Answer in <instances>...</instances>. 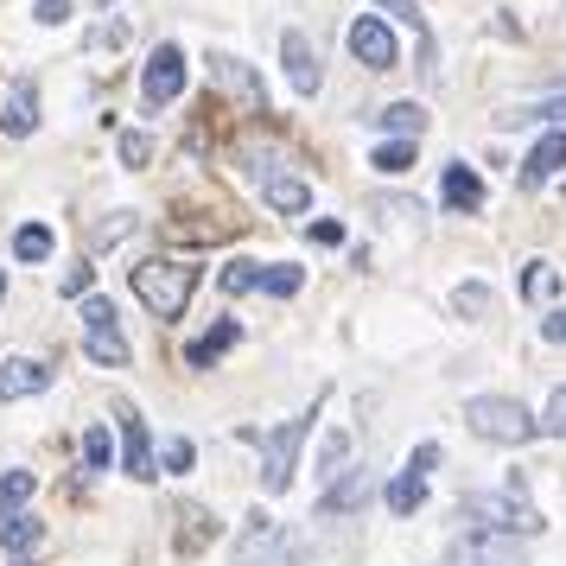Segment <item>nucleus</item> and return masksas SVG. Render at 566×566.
Segmentation results:
<instances>
[{"label":"nucleus","mask_w":566,"mask_h":566,"mask_svg":"<svg viewBox=\"0 0 566 566\" xmlns=\"http://www.w3.org/2000/svg\"><path fill=\"white\" fill-rule=\"evenodd\" d=\"M369 166L388 172V179H395V172H408V166H413V140H382V147L369 154Z\"/></svg>","instance_id":"nucleus-28"},{"label":"nucleus","mask_w":566,"mask_h":566,"mask_svg":"<svg viewBox=\"0 0 566 566\" xmlns=\"http://www.w3.org/2000/svg\"><path fill=\"white\" fill-rule=\"evenodd\" d=\"M115 464V439H108V427H90L83 433V471H108Z\"/></svg>","instance_id":"nucleus-29"},{"label":"nucleus","mask_w":566,"mask_h":566,"mask_svg":"<svg viewBox=\"0 0 566 566\" xmlns=\"http://www.w3.org/2000/svg\"><path fill=\"white\" fill-rule=\"evenodd\" d=\"M344 45H350V57H357L363 71H395L401 64V45H395V32H388L382 13H357L350 32H344Z\"/></svg>","instance_id":"nucleus-8"},{"label":"nucleus","mask_w":566,"mask_h":566,"mask_svg":"<svg viewBox=\"0 0 566 566\" xmlns=\"http://www.w3.org/2000/svg\"><path fill=\"white\" fill-rule=\"evenodd\" d=\"M376 7H388L395 20H408V27H420V0H376Z\"/></svg>","instance_id":"nucleus-40"},{"label":"nucleus","mask_w":566,"mask_h":566,"mask_svg":"<svg viewBox=\"0 0 566 566\" xmlns=\"http://www.w3.org/2000/svg\"><path fill=\"white\" fill-rule=\"evenodd\" d=\"M32 128H39V83H32V77H13L7 103H0V134H7V140H27Z\"/></svg>","instance_id":"nucleus-14"},{"label":"nucleus","mask_w":566,"mask_h":566,"mask_svg":"<svg viewBox=\"0 0 566 566\" xmlns=\"http://www.w3.org/2000/svg\"><path fill=\"white\" fill-rule=\"evenodd\" d=\"M554 172H566V128H547V134L535 140V154L522 159V191L547 185Z\"/></svg>","instance_id":"nucleus-17"},{"label":"nucleus","mask_w":566,"mask_h":566,"mask_svg":"<svg viewBox=\"0 0 566 566\" xmlns=\"http://www.w3.org/2000/svg\"><path fill=\"white\" fill-rule=\"evenodd\" d=\"M452 306H459L464 318H478V312H490V286H478V281H464L459 293H452Z\"/></svg>","instance_id":"nucleus-34"},{"label":"nucleus","mask_w":566,"mask_h":566,"mask_svg":"<svg viewBox=\"0 0 566 566\" xmlns=\"http://www.w3.org/2000/svg\"><path fill=\"white\" fill-rule=\"evenodd\" d=\"M433 464H439V446L427 439V446H413V452H408V478H427Z\"/></svg>","instance_id":"nucleus-39"},{"label":"nucleus","mask_w":566,"mask_h":566,"mask_svg":"<svg viewBox=\"0 0 566 566\" xmlns=\"http://www.w3.org/2000/svg\"><path fill=\"white\" fill-rule=\"evenodd\" d=\"M459 515H464V522H478L484 535H522V541H528V535H541V528H547V515L522 496V484H515V478H510V490H496V496H464Z\"/></svg>","instance_id":"nucleus-2"},{"label":"nucleus","mask_w":566,"mask_h":566,"mask_svg":"<svg viewBox=\"0 0 566 566\" xmlns=\"http://www.w3.org/2000/svg\"><path fill=\"white\" fill-rule=\"evenodd\" d=\"M464 427L478 439H490V446H528L541 433V420L515 395H471L464 401Z\"/></svg>","instance_id":"nucleus-3"},{"label":"nucleus","mask_w":566,"mask_h":566,"mask_svg":"<svg viewBox=\"0 0 566 566\" xmlns=\"http://www.w3.org/2000/svg\"><path fill=\"white\" fill-rule=\"evenodd\" d=\"M344 459H350V433H332L325 446H318V478L332 484L337 471H344Z\"/></svg>","instance_id":"nucleus-30"},{"label":"nucleus","mask_w":566,"mask_h":566,"mask_svg":"<svg viewBox=\"0 0 566 566\" xmlns=\"http://www.w3.org/2000/svg\"><path fill=\"white\" fill-rule=\"evenodd\" d=\"M541 433L566 439V388H554V395H547V413H541Z\"/></svg>","instance_id":"nucleus-35"},{"label":"nucleus","mask_w":566,"mask_h":566,"mask_svg":"<svg viewBox=\"0 0 566 566\" xmlns=\"http://www.w3.org/2000/svg\"><path fill=\"white\" fill-rule=\"evenodd\" d=\"M191 459H198V446H191V439H166V452H159V464H166L172 478H185V471H191Z\"/></svg>","instance_id":"nucleus-33"},{"label":"nucleus","mask_w":566,"mask_h":566,"mask_svg":"<svg viewBox=\"0 0 566 566\" xmlns=\"http://www.w3.org/2000/svg\"><path fill=\"white\" fill-rule=\"evenodd\" d=\"M235 566H306L300 535H286L274 515H249V528L235 535Z\"/></svg>","instance_id":"nucleus-5"},{"label":"nucleus","mask_w":566,"mask_h":566,"mask_svg":"<svg viewBox=\"0 0 566 566\" xmlns=\"http://www.w3.org/2000/svg\"><path fill=\"white\" fill-rule=\"evenodd\" d=\"M382 503H388V515H401V522H408V515L427 503V478H408V471H401V478L382 490Z\"/></svg>","instance_id":"nucleus-22"},{"label":"nucleus","mask_w":566,"mask_h":566,"mask_svg":"<svg viewBox=\"0 0 566 566\" xmlns=\"http://www.w3.org/2000/svg\"><path fill=\"white\" fill-rule=\"evenodd\" d=\"M83 357L96 369H128L134 363V344L122 337V318H115V300L90 293L83 300Z\"/></svg>","instance_id":"nucleus-4"},{"label":"nucleus","mask_w":566,"mask_h":566,"mask_svg":"<svg viewBox=\"0 0 566 566\" xmlns=\"http://www.w3.org/2000/svg\"><path fill=\"white\" fill-rule=\"evenodd\" d=\"M541 337H547V344H566V306L554 312V318H541Z\"/></svg>","instance_id":"nucleus-41"},{"label":"nucleus","mask_w":566,"mask_h":566,"mask_svg":"<svg viewBox=\"0 0 566 566\" xmlns=\"http://www.w3.org/2000/svg\"><path fill=\"white\" fill-rule=\"evenodd\" d=\"M235 337H242V325H235V318H217L205 337H191V344H185V369H210V363L235 344Z\"/></svg>","instance_id":"nucleus-18"},{"label":"nucleus","mask_w":566,"mask_h":566,"mask_svg":"<svg viewBox=\"0 0 566 566\" xmlns=\"http://www.w3.org/2000/svg\"><path fill=\"white\" fill-rule=\"evenodd\" d=\"M32 20H39V27H64V20H71V0H39Z\"/></svg>","instance_id":"nucleus-38"},{"label":"nucleus","mask_w":566,"mask_h":566,"mask_svg":"<svg viewBox=\"0 0 566 566\" xmlns=\"http://www.w3.org/2000/svg\"><path fill=\"white\" fill-rule=\"evenodd\" d=\"M242 159H249V179L261 185L268 210H281V217H300V210H312V185L300 179V172H286L274 154H242Z\"/></svg>","instance_id":"nucleus-7"},{"label":"nucleus","mask_w":566,"mask_h":566,"mask_svg":"<svg viewBox=\"0 0 566 566\" xmlns=\"http://www.w3.org/2000/svg\"><path fill=\"white\" fill-rule=\"evenodd\" d=\"M13 566H32V560H13Z\"/></svg>","instance_id":"nucleus-44"},{"label":"nucleus","mask_w":566,"mask_h":566,"mask_svg":"<svg viewBox=\"0 0 566 566\" xmlns=\"http://www.w3.org/2000/svg\"><path fill=\"white\" fill-rule=\"evenodd\" d=\"M128 281L140 293V306L172 325V318H185L191 293H198V268L191 261H172V255H147L140 268H128Z\"/></svg>","instance_id":"nucleus-1"},{"label":"nucleus","mask_w":566,"mask_h":566,"mask_svg":"<svg viewBox=\"0 0 566 566\" xmlns=\"http://www.w3.org/2000/svg\"><path fill=\"white\" fill-rule=\"evenodd\" d=\"M363 503H369V478H363L357 464H344L332 484H325V496H318V522H337V515H357Z\"/></svg>","instance_id":"nucleus-13"},{"label":"nucleus","mask_w":566,"mask_h":566,"mask_svg":"<svg viewBox=\"0 0 566 566\" xmlns=\"http://www.w3.org/2000/svg\"><path fill=\"white\" fill-rule=\"evenodd\" d=\"M115 420H122V471H128L134 484H154L159 459H154V433H147L140 408L134 401H115Z\"/></svg>","instance_id":"nucleus-9"},{"label":"nucleus","mask_w":566,"mask_h":566,"mask_svg":"<svg viewBox=\"0 0 566 566\" xmlns=\"http://www.w3.org/2000/svg\"><path fill=\"white\" fill-rule=\"evenodd\" d=\"M210 83H217V90H230L235 103H242V115H268V83H261L242 57L217 52V57H210Z\"/></svg>","instance_id":"nucleus-11"},{"label":"nucleus","mask_w":566,"mask_h":566,"mask_svg":"<svg viewBox=\"0 0 566 566\" xmlns=\"http://www.w3.org/2000/svg\"><path fill=\"white\" fill-rule=\"evenodd\" d=\"M32 490H39L32 471H0V515H20L32 503Z\"/></svg>","instance_id":"nucleus-24"},{"label":"nucleus","mask_w":566,"mask_h":566,"mask_svg":"<svg viewBox=\"0 0 566 566\" xmlns=\"http://www.w3.org/2000/svg\"><path fill=\"white\" fill-rule=\"evenodd\" d=\"M0 300H7V274H0Z\"/></svg>","instance_id":"nucleus-43"},{"label":"nucleus","mask_w":566,"mask_h":566,"mask_svg":"<svg viewBox=\"0 0 566 566\" xmlns=\"http://www.w3.org/2000/svg\"><path fill=\"white\" fill-rule=\"evenodd\" d=\"M13 255L20 261H45L52 255V230H45V223H20V230H13Z\"/></svg>","instance_id":"nucleus-26"},{"label":"nucleus","mask_w":566,"mask_h":566,"mask_svg":"<svg viewBox=\"0 0 566 566\" xmlns=\"http://www.w3.org/2000/svg\"><path fill=\"white\" fill-rule=\"evenodd\" d=\"M122 159H128V166H147V159H154V140H147V134H122Z\"/></svg>","instance_id":"nucleus-37"},{"label":"nucleus","mask_w":566,"mask_h":566,"mask_svg":"<svg viewBox=\"0 0 566 566\" xmlns=\"http://www.w3.org/2000/svg\"><path fill=\"white\" fill-rule=\"evenodd\" d=\"M179 522H185V528H179V547H185V554H198V547L217 535V515H205V510H179Z\"/></svg>","instance_id":"nucleus-27"},{"label":"nucleus","mask_w":566,"mask_h":566,"mask_svg":"<svg viewBox=\"0 0 566 566\" xmlns=\"http://www.w3.org/2000/svg\"><path fill=\"white\" fill-rule=\"evenodd\" d=\"M376 128L395 134V140H420V134H427V108L420 103H388L382 115H376Z\"/></svg>","instance_id":"nucleus-21"},{"label":"nucleus","mask_w":566,"mask_h":566,"mask_svg":"<svg viewBox=\"0 0 566 566\" xmlns=\"http://www.w3.org/2000/svg\"><path fill=\"white\" fill-rule=\"evenodd\" d=\"M90 286H96V268H90V261H77V268L64 274V300H90Z\"/></svg>","instance_id":"nucleus-36"},{"label":"nucleus","mask_w":566,"mask_h":566,"mask_svg":"<svg viewBox=\"0 0 566 566\" xmlns=\"http://www.w3.org/2000/svg\"><path fill=\"white\" fill-rule=\"evenodd\" d=\"M446 210H484V179L471 166H446Z\"/></svg>","instance_id":"nucleus-20"},{"label":"nucleus","mask_w":566,"mask_h":566,"mask_svg":"<svg viewBox=\"0 0 566 566\" xmlns=\"http://www.w3.org/2000/svg\"><path fill=\"white\" fill-rule=\"evenodd\" d=\"M300 286H306V268H293V261H268L261 268V293L268 300H293Z\"/></svg>","instance_id":"nucleus-23"},{"label":"nucleus","mask_w":566,"mask_h":566,"mask_svg":"<svg viewBox=\"0 0 566 566\" xmlns=\"http://www.w3.org/2000/svg\"><path fill=\"white\" fill-rule=\"evenodd\" d=\"M39 541H45V522H39L32 510H20V515H0V547H7L13 560H27V554L39 547Z\"/></svg>","instance_id":"nucleus-19"},{"label":"nucleus","mask_w":566,"mask_h":566,"mask_svg":"<svg viewBox=\"0 0 566 566\" xmlns=\"http://www.w3.org/2000/svg\"><path fill=\"white\" fill-rule=\"evenodd\" d=\"M306 433H312V413H300V420H281L274 433H261V490H268V496H281V490L293 484Z\"/></svg>","instance_id":"nucleus-6"},{"label":"nucleus","mask_w":566,"mask_h":566,"mask_svg":"<svg viewBox=\"0 0 566 566\" xmlns=\"http://www.w3.org/2000/svg\"><path fill=\"white\" fill-rule=\"evenodd\" d=\"M452 560L459 566H528V547H522L515 535H484V528H478Z\"/></svg>","instance_id":"nucleus-12"},{"label":"nucleus","mask_w":566,"mask_h":566,"mask_svg":"<svg viewBox=\"0 0 566 566\" xmlns=\"http://www.w3.org/2000/svg\"><path fill=\"white\" fill-rule=\"evenodd\" d=\"M560 293V274H554V261H528V274H522V300H554Z\"/></svg>","instance_id":"nucleus-25"},{"label":"nucleus","mask_w":566,"mask_h":566,"mask_svg":"<svg viewBox=\"0 0 566 566\" xmlns=\"http://www.w3.org/2000/svg\"><path fill=\"white\" fill-rule=\"evenodd\" d=\"M312 242H325V249H337V242H344V230H337V223H312Z\"/></svg>","instance_id":"nucleus-42"},{"label":"nucleus","mask_w":566,"mask_h":566,"mask_svg":"<svg viewBox=\"0 0 566 566\" xmlns=\"http://www.w3.org/2000/svg\"><path fill=\"white\" fill-rule=\"evenodd\" d=\"M230 230H235V223H166L172 242H223Z\"/></svg>","instance_id":"nucleus-31"},{"label":"nucleus","mask_w":566,"mask_h":566,"mask_svg":"<svg viewBox=\"0 0 566 566\" xmlns=\"http://www.w3.org/2000/svg\"><path fill=\"white\" fill-rule=\"evenodd\" d=\"M281 64H286V77H293V90H300V96H318L325 71H318V52H312L306 32H286V39H281Z\"/></svg>","instance_id":"nucleus-15"},{"label":"nucleus","mask_w":566,"mask_h":566,"mask_svg":"<svg viewBox=\"0 0 566 566\" xmlns=\"http://www.w3.org/2000/svg\"><path fill=\"white\" fill-rule=\"evenodd\" d=\"M185 96V52L179 45H159L154 57H147V71H140V103L147 108H166Z\"/></svg>","instance_id":"nucleus-10"},{"label":"nucleus","mask_w":566,"mask_h":566,"mask_svg":"<svg viewBox=\"0 0 566 566\" xmlns=\"http://www.w3.org/2000/svg\"><path fill=\"white\" fill-rule=\"evenodd\" d=\"M261 286V261H230L223 268V293H255Z\"/></svg>","instance_id":"nucleus-32"},{"label":"nucleus","mask_w":566,"mask_h":566,"mask_svg":"<svg viewBox=\"0 0 566 566\" xmlns=\"http://www.w3.org/2000/svg\"><path fill=\"white\" fill-rule=\"evenodd\" d=\"M52 388V369L39 357H7L0 363V401H27V395H45Z\"/></svg>","instance_id":"nucleus-16"}]
</instances>
